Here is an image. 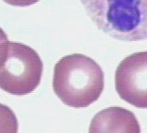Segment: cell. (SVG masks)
Listing matches in <instances>:
<instances>
[{
    "label": "cell",
    "mask_w": 147,
    "mask_h": 133,
    "mask_svg": "<svg viewBox=\"0 0 147 133\" xmlns=\"http://www.w3.org/2000/svg\"><path fill=\"white\" fill-rule=\"evenodd\" d=\"M0 53L1 88L11 94L22 95L39 85L43 64L36 51L21 43L10 41L2 35Z\"/></svg>",
    "instance_id": "obj_2"
},
{
    "label": "cell",
    "mask_w": 147,
    "mask_h": 133,
    "mask_svg": "<svg viewBox=\"0 0 147 133\" xmlns=\"http://www.w3.org/2000/svg\"><path fill=\"white\" fill-rule=\"evenodd\" d=\"M115 82L122 99L137 107L147 108V51L131 54L121 61Z\"/></svg>",
    "instance_id": "obj_3"
},
{
    "label": "cell",
    "mask_w": 147,
    "mask_h": 133,
    "mask_svg": "<svg viewBox=\"0 0 147 133\" xmlns=\"http://www.w3.org/2000/svg\"><path fill=\"white\" fill-rule=\"evenodd\" d=\"M139 124L131 111L118 107L100 111L92 119L89 133H139Z\"/></svg>",
    "instance_id": "obj_4"
},
{
    "label": "cell",
    "mask_w": 147,
    "mask_h": 133,
    "mask_svg": "<svg viewBox=\"0 0 147 133\" xmlns=\"http://www.w3.org/2000/svg\"><path fill=\"white\" fill-rule=\"evenodd\" d=\"M12 6L23 7L30 6L38 2L40 0H3Z\"/></svg>",
    "instance_id": "obj_5"
},
{
    "label": "cell",
    "mask_w": 147,
    "mask_h": 133,
    "mask_svg": "<svg viewBox=\"0 0 147 133\" xmlns=\"http://www.w3.org/2000/svg\"><path fill=\"white\" fill-rule=\"evenodd\" d=\"M69 56L56 64L54 91L65 105L75 108L87 107L99 98L104 87V75L95 62H71Z\"/></svg>",
    "instance_id": "obj_1"
}]
</instances>
